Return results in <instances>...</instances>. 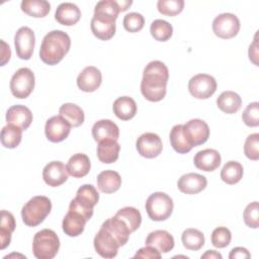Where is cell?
I'll list each match as a JSON object with an SVG mask.
<instances>
[{"mask_svg":"<svg viewBox=\"0 0 259 259\" xmlns=\"http://www.w3.org/2000/svg\"><path fill=\"white\" fill-rule=\"evenodd\" d=\"M71 47V38L63 30H52L42 38L39 58L50 66L57 65L68 54Z\"/></svg>","mask_w":259,"mask_h":259,"instance_id":"7a4b0ae2","label":"cell"},{"mask_svg":"<svg viewBox=\"0 0 259 259\" xmlns=\"http://www.w3.org/2000/svg\"><path fill=\"white\" fill-rule=\"evenodd\" d=\"M112 109L116 117L121 120H128L137 113V103L130 96H121L114 100Z\"/></svg>","mask_w":259,"mask_h":259,"instance_id":"4316f807","label":"cell"},{"mask_svg":"<svg viewBox=\"0 0 259 259\" xmlns=\"http://www.w3.org/2000/svg\"><path fill=\"white\" fill-rule=\"evenodd\" d=\"M1 44H2V52H1V66H4L9 60H10V57H11V51H10V48L9 46L4 41V40H1Z\"/></svg>","mask_w":259,"mask_h":259,"instance_id":"816d5d0a","label":"cell"},{"mask_svg":"<svg viewBox=\"0 0 259 259\" xmlns=\"http://www.w3.org/2000/svg\"><path fill=\"white\" fill-rule=\"evenodd\" d=\"M244 169L241 163L237 161L227 162L221 171V179L230 185L238 183L243 177Z\"/></svg>","mask_w":259,"mask_h":259,"instance_id":"836d02e7","label":"cell"},{"mask_svg":"<svg viewBox=\"0 0 259 259\" xmlns=\"http://www.w3.org/2000/svg\"><path fill=\"white\" fill-rule=\"evenodd\" d=\"M101 228L109 232L115 238V240L117 241L120 247L127 243L130 235L132 233L127 228V226L125 225V223L115 215L103 222V224L101 225Z\"/></svg>","mask_w":259,"mask_h":259,"instance_id":"7402d4cb","label":"cell"},{"mask_svg":"<svg viewBox=\"0 0 259 259\" xmlns=\"http://www.w3.org/2000/svg\"><path fill=\"white\" fill-rule=\"evenodd\" d=\"M35 45L34 32L27 26L20 27L14 35L15 52L19 59L29 60L32 56Z\"/></svg>","mask_w":259,"mask_h":259,"instance_id":"9c48e42d","label":"cell"},{"mask_svg":"<svg viewBox=\"0 0 259 259\" xmlns=\"http://www.w3.org/2000/svg\"><path fill=\"white\" fill-rule=\"evenodd\" d=\"M90 27L92 33L101 40H108L115 34V18L105 14H94Z\"/></svg>","mask_w":259,"mask_h":259,"instance_id":"7c38bea8","label":"cell"},{"mask_svg":"<svg viewBox=\"0 0 259 259\" xmlns=\"http://www.w3.org/2000/svg\"><path fill=\"white\" fill-rule=\"evenodd\" d=\"M213 33L224 39L236 36L240 30V20L233 13H222L212 21Z\"/></svg>","mask_w":259,"mask_h":259,"instance_id":"ba28073f","label":"cell"},{"mask_svg":"<svg viewBox=\"0 0 259 259\" xmlns=\"http://www.w3.org/2000/svg\"><path fill=\"white\" fill-rule=\"evenodd\" d=\"M20 7L24 13L35 18L47 16L51 10V4L46 0H23Z\"/></svg>","mask_w":259,"mask_h":259,"instance_id":"d6a6232c","label":"cell"},{"mask_svg":"<svg viewBox=\"0 0 259 259\" xmlns=\"http://www.w3.org/2000/svg\"><path fill=\"white\" fill-rule=\"evenodd\" d=\"M75 197L88 204L89 206L94 207L99 200V193L93 185L84 184L78 188Z\"/></svg>","mask_w":259,"mask_h":259,"instance_id":"f35d334b","label":"cell"},{"mask_svg":"<svg viewBox=\"0 0 259 259\" xmlns=\"http://www.w3.org/2000/svg\"><path fill=\"white\" fill-rule=\"evenodd\" d=\"M250 257H251V255H250L249 251L243 247L233 248L229 255L230 259H237V258L238 259H248Z\"/></svg>","mask_w":259,"mask_h":259,"instance_id":"681fc988","label":"cell"},{"mask_svg":"<svg viewBox=\"0 0 259 259\" xmlns=\"http://www.w3.org/2000/svg\"><path fill=\"white\" fill-rule=\"evenodd\" d=\"M210 240L215 248H225L231 243L232 233L227 227H218L212 231Z\"/></svg>","mask_w":259,"mask_h":259,"instance_id":"60d3db41","label":"cell"},{"mask_svg":"<svg viewBox=\"0 0 259 259\" xmlns=\"http://www.w3.org/2000/svg\"><path fill=\"white\" fill-rule=\"evenodd\" d=\"M169 71L161 61H152L144 69L141 81V92L143 96L151 101H161L167 91Z\"/></svg>","mask_w":259,"mask_h":259,"instance_id":"6da1fadb","label":"cell"},{"mask_svg":"<svg viewBox=\"0 0 259 259\" xmlns=\"http://www.w3.org/2000/svg\"><path fill=\"white\" fill-rule=\"evenodd\" d=\"M221 154L214 149H204L197 152L194 156V166L202 171H214L221 165Z\"/></svg>","mask_w":259,"mask_h":259,"instance_id":"ac0fdd59","label":"cell"},{"mask_svg":"<svg viewBox=\"0 0 259 259\" xmlns=\"http://www.w3.org/2000/svg\"><path fill=\"white\" fill-rule=\"evenodd\" d=\"M136 148L142 157L153 159L159 156L162 152V140L155 133H145L138 138Z\"/></svg>","mask_w":259,"mask_h":259,"instance_id":"30bf717a","label":"cell"},{"mask_svg":"<svg viewBox=\"0 0 259 259\" xmlns=\"http://www.w3.org/2000/svg\"><path fill=\"white\" fill-rule=\"evenodd\" d=\"M249 59L255 65L258 66V47H257V39L255 37L254 41L249 47Z\"/></svg>","mask_w":259,"mask_h":259,"instance_id":"f907efd6","label":"cell"},{"mask_svg":"<svg viewBox=\"0 0 259 259\" xmlns=\"http://www.w3.org/2000/svg\"><path fill=\"white\" fill-rule=\"evenodd\" d=\"M115 217L123 221L132 233L138 230L142 224L141 212L139 211V209L133 206H125L120 208L115 213Z\"/></svg>","mask_w":259,"mask_h":259,"instance_id":"8d00e7d4","label":"cell"},{"mask_svg":"<svg viewBox=\"0 0 259 259\" xmlns=\"http://www.w3.org/2000/svg\"><path fill=\"white\" fill-rule=\"evenodd\" d=\"M116 3L118 5L119 10L122 12V11H125L132 5L133 1L132 0H118V1H116Z\"/></svg>","mask_w":259,"mask_h":259,"instance_id":"db71d44e","label":"cell"},{"mask_svg":"<svg viewBox=\"0 0 259 259\" xmlns=\"http://www.w3.org/2000/svg\"><path fill=\"white\" fill-rule=\"evenodd\" d=\"M218 107L225 113H236L242 105V99L240 95L234 91H224L217 98Z\"/></svg>","mask_w":259,"mask_h":259,"instance_id":"f1b7e54d","label":"cell"},{"mask_svg":"<svg viewBox=\"0 0 259 259\" xmlns=\"http://www.w3.org/2000/svg\"><path fill=\"white\" fill-rule=\"evenodd\" d=\"M22 139V130L13 124L5 125L1 131V144L7 149L16 148Z\"/></svg>","mask_w":259,"mask_h":259,"instance_id":"d590c367","label":"cell"},{"mask_svg":"<svg viewBox=\"0 0 259 259\" xmlns=\"http://www.w3.org/2000/svg\"><path fill=\"white\" fill-rule=\"evenodd\" d=\"M66 166L69 175L75 178H82L89 173L91 163L86 154L77 153L70 157Z\"/></svg>","mask_w":259,"mask_h":259,"instance_id":"d4e9b609","label":"cell"},{"mask_svg":"<svg viewBox=\"0 0 259 259\" xmlns=\"http://www.w3.org/2000/svg\"><path fill=\"white\" fill-rule=\"evenodd\" d=\"M158 11L166 16H175L184 8L183 0H159L157 2Z\"/></svg>","mask_w":259,"mask_h":259,"instance_id":"ab89813d","label":"cell"},{"mask_svg":"<svg viewBox=\"0 0 259 259\" xmlns=\"http://www.w3.org/2000/svg\"><path fill=\"white\" fill-rule=\"evenodd\" d=\"M222 259L223 256L215 250H207L204 254L201 255V259Z\"/></svg>","mask_w":259,"mask_h":259,"instance_id":"f5cc1de1","label":"cell"},{"mask_svg":"<svg viewBox=\"0 0 259 259\" xmlns=\"http://www.w3.org/2000/svg\"><path fill=\"white\" fill-rule=\"evenodd\" d=\"M60 249L58 235L50 229L38 231L32 241V253L37 259H53Z\"/></svg>","mask_w":259,"mask_h":259,"instance_id":"277c9868","label":"cell"},{"mask_svg":"<svg viewBox=\"0 0 259 259\" xmlns=\"http://www.w3.org/2000/svg\"><path fill=\"white\" fill-rule=\"evenodd\" d=\"M242 119L247 126L255 127L259 125V103L257 101L247 105L243 111Z\"/></svg>","mask_w":259,"mask_h":259,"instance_id":"ee69618b","label":"cell"},{"mask_svg":"<svg viewBox=\"0 0 259 259\" xmlns=\"http://www.w3.org/2000/svg\"><path fill=\"white\" fill-rule=\"evenodd\" d=\"M207 184L206 178L198 173H186L177 182L178 189L185 194H196L202 191Z\"/></svg>","mask_w":259,"mask_h":259,"instance_id":"e0dca14e","label":"cell"},{"mask_svg":"<svg viewBox=\"0 0 259 259\" xmlns=\"http://www.w3.org/2000/svg\"><path fill=\"white\" fill-rule=\"evenodd\" d=\"M81 18V11L78 6L71 2L61 3L55 13V19L63 25L71 26L76 24Z\"/></svg>","mask_w":259,"mask_h":259,"instance_id":"603a6c76","label":"cell"},{"mask_svg":"<svg viewBox=\"0 0 259 259\" xmlns=\"http://www.w3.org/2000/svg\"><path fill=\"white\" fill-rule=\"evenodd\" d=\"M69 173L67 166L61 161H52L42 170V179L49 186L58 187L65 183Z\"/></svg>","mask_w":259,"mask_h":259,"instance_id":"9a60e30c","label":"cell"},{"mask_svg":"<svg viewBox=\"0 0 259 259\" xmlns=\"http://www.w3.org/2000/svg\"><path fill=\"white\" fill-rule=\"evenodd\" d=\"M183 131L193 147L204 144L209 137V127L207 123L199 118H193L183 124Z\"/></svg>","mask_w":259,"mask_h":259,"instance_id":"4fadbf2b","label":"cell"},{"mask_svg":"<svg viewBox=\"0 0 259 259\" xmlns=\"http://www.w3.org/2000/svg\"><path fill=\"white\" fill-rule=\"evenodd\" d=\"M93 245L97 254L103 258H113L117 255L118 248L120 247L115 238L103 228H100L95 235Z\"/></svg>","mask_w":259,"mask_h":259,"instance_id":"8fae6325","label":"cell"},{"mask_svg":"<svg viewBox=\"0 0 259 259\" xmlns=\"http://www.w3.org/2000/svg\"><path fill=\"white\" fill-rule=\"evenodd\" d=\"M16 227L14 215L3 209L1 210V225H0V241L1 249H5L11 242V234L14 232Z\"/></svg>","mask_w":259,"mask_h":259,"instance_id":"1f68e13d","label":"cell"},{"mask_svg":"<svg viewBox=\"0 0 259 259\" xmlns=\"http://www.w3.org/2000/svg\"><path fill=\"white\" fill-rule=\"evenodd\" d=\"M69 209L74 210L81 215H83L87 221H89L93 215V207L87 205L86 203L80 201L78 198H73L69 204Z\"/></svg>","mask_w":259,"mask_h":259,"instance_id":"7dc6e473","label":"cell"},{"mask_svg":"<svg viewBox=\"0 0 259 259\" xmlns=\"http://www.w3.org/2000/svg\"><path fill=\"white\" fill-rule=\"evenodd\" d=\"M169 139L172 148L179 154H186L193 148L183 131V124L174 125L170 132Z\"/></svg>","mask_w":259,"mask_h":259,"instance_id":"f546056e","label":"cell"},{"mask_svg":"<svg viewBox=\"0 0 259 259\" xmlns=\"http://www.w3.org/2000/svg\"><path fill=\"white\" fill-rule=\"evenodd\" d=\"M71 131V125L61 116L54 115L49 118L45 125V134L49 141L59 143L68 138Z\"/></svg>","mask_w":259,"mask_h":259,"instance_id":"5bb4252c","label":"cell"},{"mask_svg":"<svg viewBox=\"0 0 259 259\" xmlns=\"http://www.w3.org/2000/svg\"><path fill=\"white\" fill-rule=\"evenodd\" d=\"M217 90L215 79L208 74H197L188 82L189 93L197 99H207Z\"/></svg>","mask_w":259,"mask_h":259,"instance_id":"52a82bcc","label":"cell"},{"mask_svg":"<svg viewBox=\"0 0 259 259\" xmlns=\"http://www.w3.org/2000/svg\"><path fill=\"white\" fill-rule=\"evenodd\" d=\"M34 84L35 78L33 72L28 68H20L11 77L10 90L14 97L24 99L31 94Z\"/></svg>","mask_w":259,"mask_h":259,"instance_id":"8992f818","label":"cell"},{"mask_svg":"<svg viewBox=\"0 0 259 259\" xmlns=\"http://www.w3.org/2000/svg\"><path fill=\"white\" fill-rule=\"evenodd\" d=\"M120 12L115 0H102L97 2L94 8V14H105L113 18H117Z\"/></svg>","mask_w":259,"mask_h":259,"instance_id":"f6af8a7d","label":"cell"},{"mask_svg":"<svg viewBox=\"0 0 259 259\" xmlns=\"http://www.w3.org/2000/svg\"><path fill=\"white\" fill-rule=\"evenodd\" d=\"M92 137L97 143L106 140L117 141L119 138V128L110 119H100L92 126Z\"/></svg>","mask_w":259,"mask_h":259,"instance_id":"ffe728a7","label":"cell"},{"mask_svg":"<svg viewBox=\"0 0 259 259\" xmlns=\"http://www.w3.org/2000/svg\"><path fill=\"white\" fill-rule=\"evenodd\" d=\"M52 210V202L49 197L36 195L30 198L21 208V218L28 227H36L45 221Z\"/></svg>","mask_w":259,"mask_h":259,"instance_id":"3957f363","label":"cell"},{"mask_svg":"<svg viewBox=\"0 0 259 259\" xmlns=\"http://www.w3.org/2000/svg\"><path fill=\"white\" fill-rule=\"evenodd\" d=\"M97 187L103 193H112L121 185L120 175L113 170H104L97 176Z\"/></svg>","mask_w":259,"mask_h":259,"instance_id":"484cf974","label":"cell"},{"mask_svg":"<svg viewBox=\"0 0 259 259\" xmlns=\"http://www.w3.org/2000/svg\"><path fill=\"white\" fill-rule=\"evenodd\" d=\"M120 146L117 141L106 140L98 143L97 157L100 162L104 164L114 163L118 159Z\"/></svg>","mask_w":259,"mask_h":259,"instance_id":"83f0119b","label":"cell"},{"mask_svg":"<svg viewBox=\"0 0 259 259\" xmlns=\"http://www.w3.org/2000/svg\"><path fill=\"white\" fill-rule=\"evenodd\" d=\"M259 134H251L247 137L244 144V154L245 156L253 161L259 159Z\"/></svg>","mask_w":259,"mask_h":259,"instance_id":"7bdbcfd3","label":"cell"},{"mask_svg":"<svg viewBox=\"0 0 259 259\" xmlns=\"http://www.w3.org/2000/svg\"><path fill=\"white\" fill-rule=\"evenodd\" d=\"M135 258H147V259H160L161 258V253L155 249L152 246H147L144 248H141L139 251L134 256Z\"/></svg>","mask_w":259,"mask_h":259,"instance_id":"c3c4849f","label":"cell"},{"mask_svg":"<svg viewBox=\"0 0 259 259\" xmlns=\"http://www.w3.org/2000/svg\"><path fill=\"white\" fill-rule=\"evenodd\" d=\"M123 27L128 32L140 31L145 24V18L141 13L131 12L123 17Z\"/></svg>","mask_w":259,"mask_h":259,"instance_id":"b9f144b4","label":"cell"},{"mask_svg":"<svg viewBox=\"0 0 259 259\" xmlns=\"http://www.w3.org/2000/svg\"><path fill=\"white\" fill-rule=\"evenodd\" d=\"M7 124H13L22 131L28 128L32 121V113L30 109L24 105L16 104L8 108L6 112Z\"/></svg>","mask_w":259,"mask_h":259,"instance_id":"d6986e66","label":"cell"},{"mask_svg":"<svg viewBox=\"0 0 259 259\" xmlns=\"http://www.w3.org/2000/svg\"><path fill=\"white\" fill-rule=\"evenodd\" d=\"M145 244L154 247L160 253H168L174 248V238L165 230H157L148 235Z\"/></svg>","mask_w":259,"mask_h":259,"instance_id":"44dd1931","label":"cell"},{"mask_svg":"<svg viewBox=\"0 0 259 259\" xmlns=\"http://www.w3.org/2000/svg\"><path fill=\"white\" fill-rule=\"evenodd\" d=\"M146 210L149 218L155 222L167 220L174 207L172 198L165 192H154L146 201Z\"/></svg>","mask_w":259,"mask_h":259,"instance_id":"5b68a950","label":"cell"},{"mask_svg":"<svg viewBox=\"0 0 259 259\" xmlns=\"http://www.w3.org/2000/svg\"><path fill=\"white\" fill-rule=\"evenodd\" d=\"M102 75L99 69L94 66L85 67L77 77V86L84 92H93L99 88Z\"/></svg>","mask_w":259,"mask_h":259,"instance_id":"2e32d148","label":"cell"},{"mask_svg":"<svg viewBox=\"0 0 259 259\" xmlns=\"http://www.w3.org/2000/svg\"><path fill=\"white\" fill-rule=\"evenodd\" d=\"M181 241L187 250L197 251L204 245V235L197 229L189 228L183 231Z\"/></svg>","mask_w":259,"mask_h":259,"instance_id":"e575fe53","label":"cell"},{"mask_svg":"<svg viewBox=\"0 0 259 259\" xmlns=\"http://www.w3.org/2000/svg\"><path fill=\"white\" fill-rule=\"evenodd\" d=\"M87 222L83 215L69 209L63 219L62 228L64 233L69 237H77L83 233Z\"/></svg>","mask_w":259,"mask_h":259,"instance_id":"cb8c5ba5","label":"cell"},{"mask_svg":"<svg viewBox=\"0 0 259 259\" xmlns=\"http://www.w3.org/2000/svg\"><path fill=\"white\" fill-rule=\"evenodd\" d=\"M59 113L73 127L80 126L84 122V111L77 104L64 103L60 107Z\"/></svg>","mask_w":259,"mask_h":259,"instance_id":"4dcf8cb0","label":"cell"},{"mask_svg":"<svg viewBox=\"0 0 259 259\" xmlns=\"http://www.w3.org/2000/svg\"><path fill=\"white\" fill-rule=\"evenodd\" d=\"M152 36L158 41H166L173 34L172 25L163 19H155L150 26Z\"/></svg>","mask_w":259,"mask_h":259,"instance_id":"74e56055","label":"cell"},{"mask_svg":"<svg viewBox=\"0 0 259 259\" xmlns=\"http://www.w3.org/2000/svg\"><path fill=\"white\" fill-rule=\"evenodd\" d=\"M245 224L252 229H257L259 227V206L258 201H253L249 203L243 213Z\"/></svg>","mask_w":259,"mask_h":259,"instance_id":"bcb514c9","label":"cell"}]
</instances>
